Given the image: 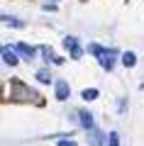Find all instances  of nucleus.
Instances as JSON below:
<instances>
[{"label":"nucleus","instance_id":"f257e3e1","mask_svg":"<svg viewBox=\"0 0 144 146\" xmlns=\"http://www.w3.org/2000/svg\"><path fill=\"white\" fill-rule=\"evenodd\" d=\"M88 49H90V54L100 61V66H103L105 71H110V68H113L115 58H117V51H115V49H105V46H100V44H90Z\"/></svg>","mask_w":144,"mask_h":146},{"label":"nucleus","instance_id":"f03ea898","mask_svg":"<svg viewBox=\"0 0 144 146\" xmlns=\"http://www.w3.org/2000/svg\"><path fill=\"white\" fill-rule=\"evenodd\" d=\"M12 90H15V100H22V102H42V98H37L34 90H29L25 83H20V80L12 83Z\"/></svg>","mask_w":144,"mask_h":146},{"label":"nucleus","instance_id":"7ed1b4c3","mask_svg":"<svg viewBox=\"0 0 144 146\" xmlns=\"http://www.w3.org/2000/svg\"><path fill=\"white\" fill-rule=\"evenodd\" d=\"M64 46L71 51V58H81L83 56V49L78 46V42L73 39V36H66V39H64Z\"/></svg>","mask_w":144,"mask_h":146},{"label":"nucleus","instance_id":"20e7f679","mask_svg":"<svg viewBox=\"0 0 144 146\" xmlns=\"http://www.w3.org/2000/svg\"><path fill=\"white\" fill-rule=\"evenodd\" d=\"M54 90H56V98L61 100H68V83L66 80H59V83H54Z\"/></svg>","mask_w":144,"mask_h":146},{"label":"nucleus","instance_id":"39448f33","mask_svg":"<svg viewBox=\"0 0 144 146\" xmlns=\"http://www.w3.org/2000/svg\"><path fill=\"white\" fill-rule=\"evenodd\" d=\"M76 119L78 122H81V127H83V129H93V115H90V112H86V110H83V112H76Z\"/></svg>","mask_w":144,"mask_h":146},{"label":"nucleus","instance_id":"423d86ee","mask_svg":"<svg viewBox=\"0 0 144 146\" xmlns=\"http://www.w3.org/2000/svg\"><path fill=\"white\" fill-rule=\"evenodd\" d=\"M39 54H44V58H49L52 63H64V58L61 56H54V51L49 46H39Z\"/></svg>","mask_w":144,"mask_h":146},{"label":"nucleus","instance_id":"0eeeda50","mask_svg":"<svg viewBox=\"0 0 144 146\" xmlns=\"http://www.w3.org/2000/svg\"><path fill=\"white\" fill-rule=\"evenodd\" d=\"M3 61H5L7 66H17V61H20V58L15 56V51H12V49H3Z\"/></svg>","mask_w":144,"mask_h":146},{"label":"nucleus","instance_id":"6e6552de","mask_svg":"<svg viewBox=\"0 0 144 146\" xmlns=\"http://www.w3.org/2000/svg\"><path fill=\"white\" fill-rule=\"evenodd\" d=\"M88 141H90L93 146H103L105 134H103V131H95V129H90V136H88Z\"/></svg>","mask_w":144,"mask_h":146},{"label":"nucleus","instance_id":"1a4fd4ad","mask_svg":"<svg viewBox=\"0 0 144 146\" xmlns=\"http://www.w3.org/2000/svg\"><path fill=\"white\" fill-rule=\"evenodd\" d=\"M15 51H20L25 58H34V54H37V49H32V46H27V44H17L15 46Z\"/></svg>","mask_w":144,"mask_h":146},{"label":"nucleus","instance_id":"9d476101","mask_svg":"<svg viewBox=\"0 0 144 146\" xmlns=\"http://www.w3.org/2000/svg\"><path fill=\"white\" fill-rule=\"evenodd\" d=\"M0 20L5 22L7 27H15V29H22V27H25V22H22V20H15V17H10V15H3Z\"/></svg>","mask_w":144,"mask_h":146},{"label":"nucleus","instance_id":"9b49d317","mask_svg":"<svg viewBox=\"0 0 144 146\" xmlns=\"http://www.w3.org/2000/svg\"><path fill=\"white\" fill-rule=\"evenodd\" d=\"M122 63H125L127 68H132L134 63H137V56H134L132 51H125V54H122Z\"/></svg>","mask_w":144,"mask_h":146},{"label":"nucleus","instance_id":"f8f14e48","mask_svg":"<svg viewBox=\"0 0 144 146\" xmlns=\"http://www.w3.org/2000/svg\"><path fill=\"white\" fill-rule=\"evenodd\" d=\"M98 90H95V88H86V90H83V93H81V98L83 100H88V102H90V100H95V98H98Z\"/></svg>","mask_w":144,"mask_h":146},{"label":"nucleus","instance_id":"ddd939ff","mask_svg":"<svg viewBox=\"0 0 144 146\" xmlns=\"http://www.w3.org/2000/svg\"><path fill=\"white\" fill-rule=\"evenodd\" d=\"M108 146H120V139H117V131H110V134H108Z\"/></svg>","mask_w":144,"mask_h":146},{"label":"nucleus","instance_id":"4468645a","mask_svg":"<svg viewBox=\"0 0 144 146\" xmlns=\"http://www.w3.org/2000/svg\"><path fill=\"white\" fill-rule=\"evenodd\" d=\"M37 78H39L42 83H52V76H49V71H37Z\"/></svg>","mask_w":144,"mask_h":146},{"label":"nucleus","instance_id":"2eb2a0df","mask_svg":"<svg viewBox=\"0 0 144 146\" xmlns=\"http://www.w3.org/2000/svg\"><path fill=\"white\" fill-rule=\"evenodd\" d=\"M59 146H76V141H71V139H64V136H59Z\"/></svg>","mask_w":144,"mask_h":146},{"label":"nucleus","instance_id":"dca6fc26","mask_svg":"<svg viewBox=\"0 0 144 146\" xmlns=\"http://www.w3.org/2000/svg\"><path fill=\"white\" fill-rule=\"evenodd\" d=\"M52 3H56V0H52Z\"/></svg>","mask_w":144,"mask_h":146}]
</instances>
